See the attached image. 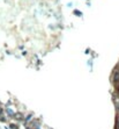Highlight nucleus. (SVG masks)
<instances>
[{"label":"nucleus","instance_id":"nucleus-3","mask_svg":"<svg viewBox=\"0 0 119 129\" xmlns=\"http://www.w3.org/2000/svg\"><path fill=\"white\" fill-rule=\"evenodd\" d=\"M14 119H15V121H17V122H23V120H24V114L21 113V112H15Z\"/></svg>","mask_w":119,"mask_h":129},{"label":"nucleus","instance_id":"nucleus-7","mask_svg":"<svg viewBox=\"0 0 119 129\" xmlns=\"http://www.w3.org/2000/svg\"><path fill=\"white\" fill-rule=\"evenodd\" d=\"M5 129H9V128H8V127H5Z\"/></svg>","mask_w":119,"mask_h":129},{"label":"nucleus","instance_id":"nucleus-2","mask_svg":"<svg viewBox=\"0 0 119 129\" xmlns=\"http://www.w3.org/2000/svg\"><path fill=\"white\" fill-rule=\"evenodd\" d=\"M5 115L7 116V119H14L15 111H14V109H12L10 107H5Z\"/></svg>","mask_w":119,"mask_h":129},{"label":"nucleus","instance_id":"nucleus-1","mask_svg":"<svg viewBox=\"0 0 119 129\" xmlns=\"http://www.w3.org/2000/svg\"><path fill=\"white\" fill-rule=\"evenodd\" d=\"M28 124H29L32 129H39L41 128V126H42L41 120H39V119H32Z\"/></svg>","mask_w":119,"mask_h":129},{"label":"nucleus","instance_id":"nucleus-6","mask_svg":"<svg viewBox=\"0 0 119 129\" xmlns=\"http://www.w3.org/2000/svg\"><path fill=\"white\" fill-rule=\"evenodd\" d=\"M24 127H26V129H32L30 126H29V124H27V126H24Z\"/></svg>","mask_w":119,"mask_h":129},{"label":"nucleus","instance_id":"nucleus-4","mask_svg":"<svg viewBox=\"0 0 119 129\" xmlns=\"http://www.w3.org/2000/svg\"><path fill=\"white\" fill-rule=\"evenodd\" d=\"M34 119V113H28L27 115H24V120H23V124L27 126V124L30 122L31 120Z\"/></svg>","mask_w":119,"mask_h":129},{"label":"nucleus","instance_id":"nucleus-5","mask_svg":"<svg viewBox=\"0 0 119 129\" xmlns=\"http://www.w3.org/2000/svg\"><path fill=\"white\" fill-rule=\"evenodd\" d=\"M9 128L10 129H19V126L15 123H9Z\"/></svg>","mask_w":119,"mask_h":129}]
</instances>
